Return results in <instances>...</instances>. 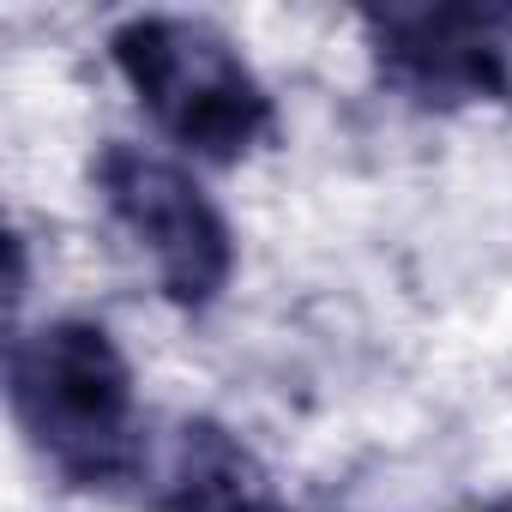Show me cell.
Wrapping results in <instances>:
<instances>
[{
  "instance_id": "cell-5",
  "label": "cell",
  "mask_w": 512,
  "mask_h": 512,
  "mask_svg": "<svg viewBox=\"0 0 512 512\" xmlns=\"http://www.w3.org/2000/svg\"><path fill=\"white\" fill-rule=\"evenodd\" d=\"M151 506L157 512H290L260 452L211 416H187L169 434V452L151 482Z\"/></svg>"
},
{
  "instance_id": "cell-3",
  "label": "cell",
  "mask_w": 512,
  "mask_h": 512,
  "mask_svg": "<svg viewBox=\"0 0 512 512\" xmlns=\"http://www.w3.org/2000/svg\"><path fill=\"white\" fill-rule=\"evenodd\" d=\"M97 199L115 217V229L133 241V253L151 266L157 290L181 314H205L229 278H235V229L211 205V193L169 157L109 139L91 163Z\"/></svg>"
},
{
  "instance_id": "cell-1",
  "label": "cell",
  "mask_w": 512,
  "mask_h": 512,
  "mask_svg": "<svg viewBox=\"0 0 512 512\" xmlns=\"http://www.w3.org/2000/svg\"><path fill=\"white\" fill-rule=\"evenodd\" d=\"M7 398L25 446L67 488H121L151 470L133 368L97 320H49L13 338Z\"/></svg>"
},
{
  "instance_id": "cell-6",
  "label": "cell",
  "mask_w": 512,
  "mask_h": 512,
  "mask_svg": "<svg viewBox=\"0 0 512 512\" xmlns=\"http://www.w3.org/2000/svg\"><path fill=\"white\" fill-rule=\"evenodd\" d=\"M476 512H512V500H488V506H476Z\"/></svg>"
},
{
  "instance_id": "cell-2",
  "label": "cell",
  "mask_w": 512,
  "mask_h": 512,
  "mask_svg": "<svg viewBox=\"0 0 512 512\" xmlns=\"http://www.w3.org/2000/svg\"><path fill=\"white\" fill-rule=\"evenodd\" d=\"M109 61L163 139L205 163H241L278 139V109L247 55L205 19L139 13L115 25Z\"/></svg>"
},
{
  "instance_id": "cell-4",
  "label": "cell",
  "mask_w": 512,
  "mask_h": 512,
  "mask_svg": "<svg viewBox=\"0 0 512 512\" xmlns=\"http://www.w3.org/2000/svg\"><path fill=\"white\" fill-rule=\"evenodd\" d=\"M362 37L380 85L416 109L512 103V7H374Z\"/></svg>"
}]
</instances>
